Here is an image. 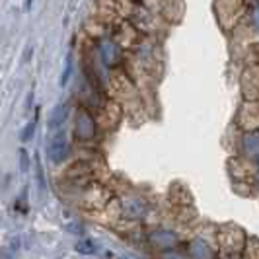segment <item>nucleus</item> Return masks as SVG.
<instances>
[]
</instances>
